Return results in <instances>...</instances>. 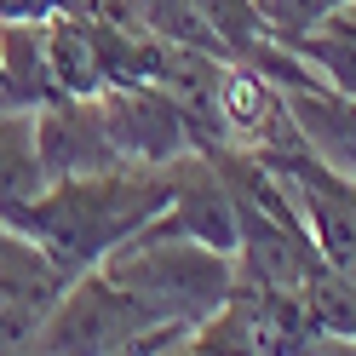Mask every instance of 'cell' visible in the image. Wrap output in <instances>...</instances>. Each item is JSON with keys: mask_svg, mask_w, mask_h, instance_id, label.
<instances>
[{"mask_svg": "<svg viewBox=\"0 0 356 356\" xmlns=\"http://www.w3.org/2000/svg\"><path fill=\"white\" fill-rule=\"evenodd\" d=\"M172 202V161L167 167H109V172H70L52 178L29 207L0 225L29 230L63 270H92L132 241L155 213Z\"/></svg>", "mask_w": 356, "mask_h": 356, "instance_id": "1", "label": "cell"}, {"mask_svg": "<svg viewBox=\"0 0 356 356\" xmlns=\"http://www.w3.org/2000/svg\"><path fill=\"white\" fill-rule=\"evenodd\" d=\"M178 345H184V327L161 322L104 264H92L63 287V299L40 322L29 350H47V356H138L144 350L149 356V350H178Z\"/></svg>", "mask_w": 356, "mask_h": 356, "instance_id": "2", "label": "cell"}, {"mask_svg": "<svg viewBox=\"0 0 356 356\" xmlns=\"http://www.w3.org/2000/svg\"><path fill=\"white\" fill-rule=\"evenodd\" d=\"M104 270L115 276L127 293H138L161 322L172 327H195L207 322L218 305L236 293V259L202 248V241H149L132 236L104 259Z\"/></svg>", "mask_w": 356, "mask_h": 356, "instance_id": "3", "label": "cell"}, {"mask_svg": "<svg viewBox=\"0 0 356 356\" xmlns=\"http://www.w3.org/2000/svg\"><path fill=\"white\" fill-rule=\"evenodd\" d=\"M98 109H104V127H109V138H115L127 167H167L184 149H195V132H190L184 104H178L167 86H155V81L104 86Z\"/></svg>", "mask_w": 356, "mask_h": 356, "instance_id": "4", "label": "cell"}, {"mask_svg": "<svg viewBox=\"0 0 356 356\" xmlns=\"http://www.w3.org/2000/svg\"><path fill=\"white\" fill-rule=\"evenodd\" d=\"M70 282L75 270H63L29 230L0 225V339L12 350H29Z\"/></svg>", "mask_w": 356, "mask_h": 356, "instance_id": "5", "label": "cell"}, {"mask_svg": "<svg viewBox=\"0 0 356 356\" xmlns=\"http://www.w3.org/2000/svg\"><path fill=\"white\" fill-rule=\"evenodd\" d=\"M35 144H40V161H47V178L127 167L115 138H109V127H104L98 98H52V104H40L35 109Z\"/></svg>", "mask_w": 356, "mask_h": 356, "instance_id": "6", "label": "cell"}, {"mask_svg": "<svg viewBox=\"0 0 356 356\" xmlns=\"http://www.w3.org/2000/svg\"><path fill=\"white\" fill-rule=\"evenodd\" d=\"M282 98H287V115H293L299 138L310 144V155L339 178H356V98L333 92L322 81L282 86Z\"/></svg>", "mask_w": 356, "mask_h": 356, "instance_id": "7", "label": "cell"}, {"mask_svg": "<svg viewBox=\"0 0 356 356\" xmlns=\"http://www.w3.org/2000/svg\"><path fill=\"white\" fill-rule=\"evenodd\" d=\"M282 47L293 52L310 75L333 92L356 98V0H339L333 12H322L316 24H305L293 35H282Z\"/></svg>", "mask_w": 356, "mask_h": 356, "instance_id": "8", "label": "cell"}, {"mask_svg": "<svg viewBox=\"0 0 356 356\" xmlns=\"http://www.w3.org/2000/svg\"><path fill=\"white\" fill-rule=\"evenodd\" d=\"M0 63H6V109H40L58 98L52 58H47V24H0Z\"/></svg>", "mask_w": 356, "mask_h": 356, "instance_id": "9", "label": "cell"}, {"mask_svg": "<svg viewBox=\"0 0 356 356\" xmlns=\"http://www.w3.org/2000/svg\"><path fill=\"white\" fill-rule=\"evenodd\" d=\"M47 161L35 144V109H6L0 104V218L29 207L47 190Z\"/></svg>", "mask_w": 356, "mask_h": 356, "instance_id": "10", "label": "cell"}, {"mask_svg": "<svg viewBox=\"0 0 356 356\" xmlns=\"http://www.w3.org/2000/svg\"><path fill=\"white\" fill-rule=\"evenodd\" d=\"M47 58L58 98H98L104 92V63H98V24L81 12H58L47 24Z\"/></svg>", "mask_w": 356, "mask_h": 356, "instance_id": "11", "label": "cell"}, {"mask_svg": "<svg viewBox=\"0 0 356 356\" xmlns=\"http://www.w3.org/2000/svg\"><path fill=\"white\" fill-rule=\"evenodd\" d=\"M190 6L202 12V24L218 35V47L230 52V63H253V52L264 40H276L259 0H190Z\"/></svg>", "mask_w": 356, "mask_h": 356, "instance_id": "12", "label": "cell"}, {"mask_svg": "<svg viewBox=\"0 0 356 356\" xmlns=\"http://www.w3.org/2000/svg\"><path fill=\"white\" fill-rule=\"evenodd\" d=\"M259 6H264V17H270V35L282 40V35H293L305 24H316V17L333 12L339 0H259Z\"/></svg>", "mask_w": 356, "mask_h": 356, "instance_id": "13", "label": "cell"}, {"mask_svg": "<svg viewBox=\"0 0 356 356\" xmlns=\"http://www.w3.org/2000/svg\"><path fill=\"white\" fill-rule=\"evenodd\" d=\"M58 12H70L63 0H0V24H52Z\"/></svg>", "mask_w": 356, "mask_h": 356, "instance_id": "14", "label": "cell"}, {"mask_svg": "<svg viewBox=\"0 0 356 356\" xmlns=\"http://www.w3.org/2000/svg\"><path fill=\"white\" fill-rule=\"evenodd\" d=\"M70 12L81 17H98V24H121V12H127V0H63Z\"/></svg>", "mask_w": 356, "mask_h": 356, "instance_id": "15", "label": "cell"}, {"mask_svg": "<svg viewBox=\"0 0 356 356\" xmlns=\"http://www.w3.org/2000/svg\"><path fill=\"white\" fill-rule=\"evenodd\" d=\"M0 92H6V63H0Z\"/></svg>", "mask_w": 356, "mask_h": 356, "instance_id": "16", "label": "cell"}]
</instances>
